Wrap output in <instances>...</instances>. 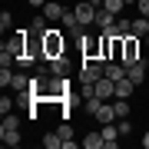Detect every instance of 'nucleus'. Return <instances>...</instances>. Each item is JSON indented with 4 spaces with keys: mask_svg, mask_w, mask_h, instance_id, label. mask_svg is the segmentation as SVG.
Segmentation results:
<instances>
[{
    "mask_svg": "<svg viewBox=\"0 0 149 149\" xmlns=\"http://www.w3.org/2000/svg\"><path fill=\"white\" fill-rule=\"evenodd\" d=\"M50 73L53 76H70V56L63 53V56H53L50 60Z\"/></svg>",
    "mask_w": 149,
    "mask_h": 149,
    "instance_id": "9",
    "label": "nucleus"
},
{
    "mask_svg": "<svg viewBox=\"0 0 149 149\" xmlns=\"http://www.w3.org/2000/svg\"><path fill=\"white\" fill-rule=\"evenodd\" d=\"M136 7H139V13L149 17V0H136Z\"/></svg>",
    "mask_w": 149,
    "mask_h": 149,
    "instance_id": "29",
    "label": "nucleus"
},
{
    "mask_svg": "<svg viewBox=\"0 0 149 149\" xmlns=\"http://www.w3.org/2000/svg\"><path fill=\"white\" fill-rule=\"evenodd\" d=\"M13 106H17V100H10V96H0V113H13Z\"/></svg>",
    "mask_w": 149,
    "mask_h": 149,
    "instance_id": "27",
    "label": "nucleus"
},
{
    "mask_svg": "<svg viewBox=\"0 0 149 149\" xmlns=\"http://www.w3.org/2000/svg\"><path fill=\"white\" fill-rule=\"evenodd\" d=\"M126 7H136V0H126Z\"/></svg>",
    "mask_w": 149,
    "mask_h": 149,
    "instance_id": "32",
    "label": "nucleus"
},
{
    "mask_svg": "<svg viewBox=\"0 0 149 149\" xmlns=\"http://www.w3.org/2000/svg\"><path fill=\"white\" fill-rule=\"evenodd\" d=\"M96 96H100V100H103V103H109V100H113V96H116V83H113V80H109V76H103V80H100V83H96Z\"/></svg>",
    "mask_w": 149,
    "mask_h": 149,
    "instance_id": "8",
    "label": "nucleus"
},
{
    "mask_svg": "<svg viewBox=\"0 0 149 149\" xmlns=\"http://www.w3.org/2000/svg\"><path fill=\"white\" fill-rule=\"evenodd\" d=\"M133 33H136V37H146V33H149V17H143V13L133 17Z\"/></svg>",
    "mask_w": 149,
    "mask_h": 149,
    "instance_id": "17",
    "label": "nucleus"
},
{
    "mask_svg": "<svg viewBox=\"0 0 149 149\" xmlns=\"http://www.w3.org/2000/svg\"><path fill=\"white\" fill-rule=\"evenodd\" d=\"M0 86H13V70L10 66H0Z\"/></svg>",
    "mask_w": 149,
    "mask_h": 149,
    "instance_id": "25",
    "label": "nucleus"
},
{
    "mask_svg": "<svg viewBox=\"0 0 149 149\" xmlns=\"http://www.w3.org/2000/svg\"><path fill=\"white\" fill-rule=\"evenodd\" d=\"M40 10H43V17H47L50 23H56V20H63V13H66V7H60L56 0H47V3L40 7Z\"/></svg>",
    "mask_w": 149,
    "mask_h": 149,
    "instance_id": "7",
    "label": "nucleus"
},
{
    "mask_svg": "<svg viewBox=\"0 0 149 149\" xmlns=\"http://www.w3.org/2000/svg\"><path fill=\"white\" fill-rule=\"evenodd\" d=\"M0 143L10 146V149H17V146L23 143V136H20V129H0Z\"/></svg>",
    "mask_w": 149,
    "mask_h": 149,
    "instance_id": "12",
    "label": "nucleus"
},
{
    "mask_svg": "<svg viewBox=\"0 0 149 149\" xmlns=\"http://www.w3.org/2000/svg\"><path fill=\"white\" fill-rule=\"evenodd\" d=\"M96 10H100V7H93L90 0H86V3H76V7H73V13H76V20H80V27H83V30H90L93 23H96Z\"/></svg>",
    "mask_w": 149,
    "mask_h": 149,
    "instance_id": "5",
    "label": "nucleus"
},
{
    "mask_svg": "<svg viewBox=\"0 0 149 149\" xmlns=\"http://www.w3.org/2000/svg\"><path fill=\"white\" fill-rule=\"evenodd\" d=\"M129 33H133V20H129V17H116V37H129Z\"/></svg>",
    "mask_w": 149,
    "mask_h": 149,
    "instance_id": "16",
    "label": "nucleus"
},
{
    "mask_svg": "<svg viewBox=\"0 0 149 149\" xmlns=\"http://www.w3.org/2000/svg\"><path fill=\"white\" fill-rule=\"evenodd\" d=\"M143 149H149V129L143 133Z\"/></svg>",
    "mask_w": 149,
    "mask_h": 149,
    "instance_id": "30",
    "label": "nucleus"
},
{
    "mask_svg": "<svg viewBox=\"0 0 149 149\" xmlns=\"http://www.w3.org/2000/svg\"><path fill=\"white\" fill-rule=\"evenodd\" d=\"M66 53V37L60 30H47L43 33V56L53 60V56H63Z\"/></svg>",
    "mask_w": 149,
    "mask_h": 149,
    "instance_id": "2",
    "label": "nucleus"
},
{
    "mask_svg": "<svg viewBox=\"0 0 149 149\" xmlns=\"http://www.w3.org/2000/svg\"><path fill=\"white\" fill-rule=\"evenodd\" d=\"M113 109H116V119H123V116H129V100H113Z\"/></svg>",
    "mask_w": 149,
    "mask_h": 149,
    "instance_id": "22",
    "label": "nucleus"
},
{
    "mask_svg": "<svg viewBox=\"0 0 149 149\" xmlns=\"http://www.w3.org/2000/svg\"><path fill=\"white\" fill-rule=\"evenodd\" d=\"M100 106H103V100H100V96H90V100H83L86 116H96V113H100Z\"/></svg>",
    "mask_w": 149,
    "mask_h": 149,
    "instance_id": "19",
    "label": "nucleus"
},
{
    "mask_svg": "<svg viewBox=\"0 0 149 149\" xmlns=\"http://www.w3.org/2000/svg\"><path fill=\"white\" fill-rule=\"evenodd\" d=\"M103 76H109V80L116 83V80H123V76H126V66H123V63H116V60H109V63L103 66Z\"/></svg>",
    "mask_w": 149,
    "mask_h": 149,
    "instance_id": "13",
    "label": "nucleus"
},
{
    "mask_svg": "<svg viewBox=\"0 0 149 149\" xmlns=\"http://www.w3.org/2000/svg\"><path fill=\"white\" fill-rule=\"evenodd\" d=\"M10 27H13V13H10V10H3V13H0V30L7 33Z\"/></svg>",
    "mask_w": 149,
    "mask_h": 149,
    "instance_id": "26",
    "label": "nucleus"
},
{
    "mask_svg": "<svg viewBox=\"0 0 149 149\" xmlns=\"http://www.w3.org/2000/svg\"><path fill=\"white\" fill-rule=\"evenodd\" d=\"M133 90H136V83L129 80V76H123V80H116V96H113V100H129Z\"/></svg>",
    "mask_w": 149,
    "mask_h": 149,
    "instance_id": "10",
    "label": "nucleus"
},
{
    "mask_svg": "<svg viewBox=\"0 0 149 149\" xmlns=\"http://www.w3.org/2000/svg\"><path fill=\"white\" fill-rule=\"evenodd\" d=\"M43 146H47V149H63V139H60V133H56V129L43 136Z\"/></svg>",
    "mask_w": 149,
    "mask_h": 149,
    "instance_id": "20",
    "label": "nucleus"
},
{
    "mask_svg": "<svg viewBox=\"0 0 149 149\" xmlns=\"http://www.w3.org/2000/svg\"><path fill=\"white\" fill-rule=\"evenodd\" d=\"M126 76H129V80H133L136 86H143V80H146V60H139V63L126 66Z\"/></svg>",
    "mask_w": 149,
    "mask_h": 149,
    "instance_id": "11",
    "label": "nucleus"
},
{
    "mask_svg": "<svg viewBox=\"0 0 149 149\" xmlns=\"http://www.w3.org/2000/svg\"><path fill=\"white\" fill-rule=\"evenodd\" d=\"M56 133H60V139H73V126H70V119H60V126H56Z\"/></svg>",
    "mask_w": 149,
    "mask_h": 149,
    "instance_id": "24",
    "label": "nucleus"
},
{
    "mask_svg": "<svg viewBox=\"0 0 149 149\" xmlns=\"http://www.w3.org/2000/svg\"><path fill=\"white\" fill-rule=\"evenodd\" d=\"M80 143H83V149H106L103 146V133H86Z\"/></svg>",
    "mask_w": 149,
    "mask_h": 149,
    "instance_id": "14",
    "label": "nucleus"
},
{
    "mask_svg": "<svg viewBox=\"0 0 149 149\" xmlns=\"http://www.w3.org/2000/svg\"><path fill=\"white\" fill-rule=\"evenodd\" d=\"M27 3H30V7H43L47 0H27Z\"/></svg>",
    "mask_w": 149,
    "mask_h": 149,
    "instance_id": "31",
    "label": "nucleus"
},
{
    "mask_svg": "<svg viewBox=\"0 0 149 149\" xmlns=\"http://www.w3.org/2000/svg\"><path fill=\"white\" fill-rule=\"evenodd\" d=\"M47 23H50V20H47V17H43V10H40V13H33V23H30V30H33V33H47V30H50Z\"/></svg>",
    "mask_w": 149,
    "mask_h": 149,
    "instance_id": "18",
    "label": "nucleus"
},
{
    "mask_svg": "<svg viewBox=\"0 0 149 149\" xmlns=\"http://www.w3.org/2000/svg\"><path fill=\"white\" fill-rule=\"evenodd\" d=\"M139 47H143V37H136V33H129V37H123V66H133L139 63Z\"/></svg>",
    "mask_w": 149,
    "mask_h": 149,
    "instance_id": "3",
    "label": "nucleus"
},
{
    "mask_svg": "<svg viewBox=\"0 0 149 149\" xmlns=\"http://www.w3.org/2000/svg\"><path fill=\"white\" fill-rule=\"evenodd\" d=\"M80 53H83V60H100L103 63V33H90L86 30L80 37Z\"/></svg>",
    "mask_w": 149,
    "mask_h": 149,
    "instance_id": "1",
    "label": "nucleus"
},
{
    "mask_svg": "<svg viewBox=\"0 0 149 149\" xmlns=\"http://www.w3.org/2000/svg\"><path fill=\"white\" fill-rule=\"evenodd\" d=\"M116 126H119V133H123V136H129V133H133V123H129V116H123Z\"/></svg>",
    "mask_w": 149,
    "mask_h": 149,
    "instance_id": "28",
    "label": "nucleus"
},
{
    "mask_svg": "<svg viewBox=\"0 0 149 149\" xmlns=\"http://www.w3.org/2000/svg\"><path fill=\"white\" fill-rule=\"evenodd\" d=\"M103 66H106V63H100V60H83V66H80V83H100V80H103Z\"/></svg>",
    "mask_w": 149,
    "mask_h": 149,
    "instance_id": "4",
    "label": "nucleus"
},
{
    "mask_svg": "<svg viewBox=\"0 0 149 149\" xmlns=\"http://www.w3.org/2000/svg\"><path fill=\"white\" fill-rule=\"evenodd\" d=\"M96 119H100V123H116V109H113V100L100 106V113H96Z\"/></svg>",
    "mask_w": 149,
    "mask_h": 149,
    "instance_id": "15",
    "label": "nucleus"
},
{
    "mask_svg": "<svg viewBox=\"0 0 149 149\" xmlns=\"http://www.w3.org/2000/svg\"><path fill=\"white\" fill-rule=\"evenodd\" d=\"M10 90H30V73H13V86Z\"/></svg>",
    "mask_w": 149,
    "mask_h": 149,
    "instance_id": "21",
    "label": "nucleus"
},
{
    "mask_svg": "<svg viewBox=\"0 0 149 149\" xmlns=\"http://www.w3.org/2000/svg\"><path fill=\"white\" fill-rule=\"evenodd\" d=\"M100 133H103V146H106V149H116L119 146V126H113V123H103V129H100Z\"/></svg>",
    "mask_w": 149,
    "mask_h": 149,
    "instance_id": "6",
    "label": "nucleus"
},
{
    "mask_svg": "<svg viewBox=\"0 0 149 149\" xmlns=\"http://www.w3.org/2000/svg\"><path fill=\"white\" fill-rule=\"evenodd\" d=\"M0 129H20V116L17 113H7L3 123H0Z\"/></svg>",
    "mask_w": 149,
    "mask_h": 149,
    "instance_id": "23",
    "label": "nucleus"
}]
</instances>
